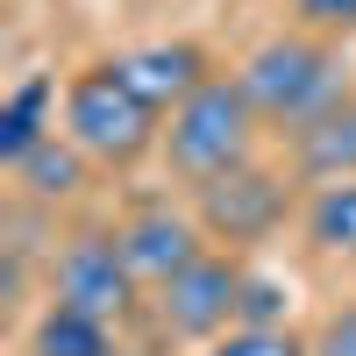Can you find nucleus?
Here are the masks:
<instances>
[{
  "mask_svg": "<svg viewBox=\"0 0 356 356\" xmlns=\"http://www.w3.org/2000/svg\"><path fill=\"white\" fill-rule=\"evenodd\" d=\"M243 93L250 107L264 114V129H307L314 114H328L349 86H342V50L328 36H307V29H292V36H271L243 57Z\"/></svg>",
  "mask_w": 356,
  "mask_h": 356,
  "instance_id": "f257e3e1",
  "label": "nucleus"
},
{
  "mask_svg": "<svg viewBox=\"0 0 356 356\" xmlns=\"http://www.w3.org/2000/svg\"><path fill=\"white\" fill-rule=\"evenodd\" d=\"M257 136H264V114L250 107L243 79H207L186 107L164 114V164L186 178V186H214V178L243 171L257 157Z\"/></svg>",
  "mask_w": 356,
  "mask_h": 356,
  "instance_id": "f03ea898",
  "label": "nucleus"
},
{
  "mask_svg": "<svg viewBox=\"0 0 356 356\" xmlns=\"http://www.w3.org/2000/svg\"><path fill=\"white\" fill-rule=\"evenodd\" d=\"M57 122H65V136H72L93 164H107V171H122V164H136V157L164 150V114L129 86L122 65H86V72H72Z\"/></svg>",
  "mask_w": 356,
  "mask_h": 356,
  "instance_id": "7ed1b4c3",
  "label": "nucleus"
},
{
  "mask_svg": "<svg viewBox=\"0 0 356 356\" xmlns=\"http://www.w3.org/2000/svg\"><path fill=\"white\" fill-rule=\"evenodd\" d=\"M285 214H292V178L271 171V164H257V157L243 171L214 178V186H193V221L207 228V243H221L228 257L271 243L285 228Z\"/></svg>",
  "mask_w": 356,
  "mask_h": 356,
  "instance_id": "20e7f679",
  "label": "nucleus"
},
{
  "mask_svg": "<svg viewBox=\"0 0 356 356\" xmlns=\"http://www.w3.org/2000/svg\"><path fill=\"white\" fill-rule=\"evenodd\" d=\"M136 292H143V278L129 271L122 235H107V228H79L72 243L50 257V300L72 307V314H93L107 328H122L136 314Z\"/></svg>",
  "mask_w": 356,
  "mask_h": 356,
  "instance_id": "39448f33",
  "label": "nucleus"
},
{
  "mask_svg": "<svg viewBox=\"0 0 356 356\" xmlns=\"http://www.w3.org/2000/svg\"><path fill=\"white\" fill-rule=\"evenodd\" d=\"M243 278L250 271L228 250H207L178 278L157 285V321H164L178 342H221L235 328V314H243Z\"/></svg>",
  "mask_w": 356,
  "mask_h": 356,
  "instance_id": "423d86ee",
  "label": "nucleus"
},
{
  "mask_svg": "<svg viewBox=\"0 0 356 356\" xmlns=\"http://www.w3.org/2000/svg\"><path fill=\"white\" fill-rule=\"evenodd\" d=\"M114 235H122L129 271L150 285V292H157L164 278H178L193 257H207V228H200L193 214H178V207H136Z\"/></svg>",
  "mask_w": 356,
  "mask_h": 356,
  "instance_id": "0eeeda50",
  "label": "nucleus"
},
{
  "mask_svg": "<svg viewBox=\"0 0 356 356\" xmlns=\"http://www.w3.org/2000/svg\"><path fill=\"white\" fill-rule=\"evenodd\" d=\"M292 178L300 186H342V178H356V93H342L307 129H292Z\"/></svg>",
  "mask_w": 356,
  "mask_h": 356,
  "instance_id": "6e6552de",
  "label": "nucleus"
},
{
  "mask_svg": "<svg viewBox=\"0 0 356 356\" xmlns=\"http://www.w3.org/2000/svg\"><path fill=\"white\" fill-rule=\"evenodd\" d=\"M114 65L129 72V86H136L157 114L186 107L200 86L214 79V72H207V57H200V43H143V50H129V57H114Z\"/></svg>",
  "mask_w": 356,
  "mask_h": 356,
  "instance_id": "1a4fd4ad",
  "label": "nucleus"
},
{
  "mask_svg": "<svg viewBox=\"0 0 356 356\" xmlns=\"http://www.w3.org/2000/svg\"><path fill=\"white\" fill-rule=\"evenodd\" d=\"M57 107H65V100H57V86L36 72V79H22L15 86V93L8 100H0V164H22L29 150H36V143H50L57 136Z\"/></svg>",
  "mask_w": 356,
  "mask_h": 356,
  "instance_id": "9d476101",
  "label": "nucleus"
},
{
  "mask_svg": "<svg viewBox=\"0 0 356 356\" xmlns=\"http://www.w3.org/2000/svg\"><path fill=\"white\" fill-rule=\"evenodd\" d=\"M86 157L79 143L57 129L50 143H36V150H29L22 164H15V186H22V200H36V207H57V200H72L79 186H86Z\"/></svg>",
  "mask_w": 356,
  "mask_h": 356,
  "instance_id": "9b49d317",
  "label": "nucleus"
},
{
  "mask_svg": "<svg viewBox=\"0 0 356 356\" xmlns=\"http://www.w3.org/2000/svg\"><path fill=\"white\" fill-rule=\"evenodd\" d=\"M22 356H122V349H114V328H107V321L72 314V307L50 300V307L36 314V328H29Z\"/></svg>",
  "mask_w": 356,
  "mask_h": 356,
  "instance_id": "f8f14e48",
  "label": "nucleus"
},
{
  "mask_svg": "<svg viewBox=\"0 0 356 356\" xmlns=\"http://www.w3.org/2000/svg\"><path fill=\"white\" fill-rule=\"evenodd\" d=\"M307 243L321 257H349L356 264V178L314 186V200H307Z\"/></svg>",
  "mask_w": 356,
  "mask_h": 356,
  "instance_id": "ddd939ff",
  "label": "nucleus"
},
{
  "mask_svg": "<svg viewBox=\"0 0 356 356\" xmlns=\"http://www.w3.org/2000/svg\"><path fill=\"white\" fill-rule=\"evenodd\" d=\"M285 314H292V285L250 271L243 278V314H235V328H285Z\"/></svg>",
  "mask_w": 356,
  "mask_h": 356,
  "instance_id": "4468645a",
  "label": "nucleus"
},
{
  "mask_svg": "<svg viewBox=\"0 0 356 356\" xmlns=\"http://www.w3.org/2000/svg\"><path fill=\"white\" fill-rule=\"evenodd\" d=\"M207 356H314V342L292 328H228L221 342H207Z\"/></svg>",
  "mask_w": 356,
  "mask_h": 356,
  "instance_id": "2eb2a0df",
  "label": "nucleus"
},
{
  "mask_svg": "<svg viewBox=\"0 0 356 356\" xmlns=\"http://www.w3.org/2000/svg\"><path fill=\"white\" fill-rule=\"evenodd\" d=\"M292 22L307 36H356V0H292Z\"/></svg>",
  "mask_w": 356,
  "mask_h": 356,
  "instance_id": "dca6fc26",
  "label": "nucleus"
},
{
  "mask_svg": "<svg viewBox=\"0 0 356 356\" xmlns=\"http://www.w3.org/2000/svg\"><path fill=\"white\" fill-rule=\"evenodd\" d=\"M314 356H356V307H342V314H328V321H321Z\"/></svg>",
  "mask_w": 356,
  "mask_h": 356,
  "instance_id": "f3484780",
  "label": "nucleus"
},
{
  "mask_svg": "<svg viewBox=\"0 0 356 356\" xmlns=\"http://www.w3.org/2000/svg\"><path fill=\"white\" fill-rule=\"evenodd\" d=\"M122 356H136V349H122Z\"/></svg>",
  "mask_w": 356,
  "mask_h": 356,
  "instance_id": "a211bd4d",
  "label": "nucleus"
}]
</instances>
